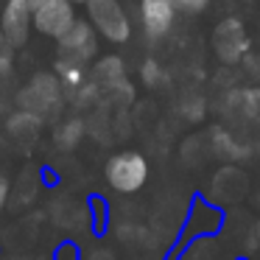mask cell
I'll return each instance as SVG.
<instances>
[{"label": "cell", "instance_id": "6da1fadb", "mask_svg": "<svg viewBox=\"0 0 260 260\" xmlns=\"http://www.w3.org/2000/svg\"><path fill=\"white\" fill-rule=\"evenodd\" d=\"M87 23L109 45H126L132 40V17L120 0H87Z\"/></svg>", "mask_w": 260, "mask_h": 260}, {"label": "cell", "instance_id": "7a4b0ae2", "mask_svg": "<svg viewBox=\"0 0 260 260\" xmlns=\"http://www.w3.org/2000/svg\"><path fill=\"white\" fill-rule=\"evenodd\" d=\"M17 104H20V109H28V112L40 115L42 120L56 118L64 104V87L56 79V73H37L20 90Z\"/></svg>", "mask_w": 260, "mask_h": 260}, {"label": "cell", "instance_id": "3957f363", "mask_svg": "<svg viewBox=\"0 0 260 260\" xmlns=\"http://www.w3.org/2000/svg\"><path fill=\"white\" fill-rule=\"evenodd\" d=\"M56 59L59 64H73V68L87 70V64L98 56V34L84 17H79L62 37L56 40Z\"/></svg>", "mask_w": 260, "mask_h": 260}, {"label": "cell", "instance_id": "277c9868", "mask_svg": "<svg viewBox=\"0 0 260 260\" xmlns=\"http://www.w3.org/2000/svg\"><path fill=\"white\" fill-rule=\"evenodd\" d=\"M104 176L115 193H137L148 182V159L140 151H118L107 159Z\"/></svg>", "mask_w": 260, "mask_h": 260}, {"label": "cell", "instance_id": "5b68a950", "mask_svg": "<svg viewBox=\"0 0 260 260\" xmlns=\"http://www.w3.org/2000/svg\"><path fill=\"white\" fill-rule=\"evenodd\" d=\"M76 20L79 12L70 0H45L37 9H31V28L48 40H59Z\"/></svg>", "mask_w": 260, "mask_h": 260}, {"label": "cell", "instance_id": "8992f818", "mask_svg": "<svg viewBox=\"0 0 260 260\" xmlns=\"http://www.w3.org/2000/svg\"><path fill=\"white\" fill-rule=\"evenodd\" d=\"M90 79L98 84V90L107 92V95L115 98V101H120V92H123V98H129V101H132V95H135L132 84L126 81V62L120 56H115V53L101 56L95 64H92Z\"/></svg>", "mask_w": 260, "mask_h": 260}, {"label": "cell", "instance_id": "52a82bcc", "mask_svg": "<svg viewBox=\"0 0 260 260\" xmlns=\"http://www.w3.org/2000/svg\"><path fill=\"white\" fill-rule=\"evenodd\" d=\"M140 25L148 42H159L171 34L176 20V3L174 0H140Z\"/></svg>", "mask_w": 260, "mask_h": 260}, {"label": "cell", "instance_id": "ba28073f", "mask_svg": "<svg viewBox=\"0 0 260 260\" xmlns=\"http://www.w3.org/2000/svg\"><path fill=\"white\" fill-rule=\"evenodd\" d=\"M0 31L14 48H23L31 37V6L25 0H3L0 6Z\"/></svg>", "mask_w": 260, "mask_h": 260}, {"label": "cell", "instance_id": "9c48e42d", "mask_svg": "<svg viewBox=\"0 0 260 260\" xmlns=\"http://www.w3.org/2000/svg\"><path fill=\"white\" fill-rule=\"evenodd\" d=\"M215 53H218L224 62H238L246 51L249 40H246V31L238 20H224V23L215 28Z\"/></svg>", "mask_w": 260, "mask_h": 260}, {"label": "cell", "instance_id": "30bf717a", "mask_svg": "<svg viewBox=\"0 0 260 260\" xmlns=\"http://www.w3.org/2000/svg\"><path fill=\"white\" fill-rule=\"evenodd\" d=\"M48 213H51V221L59 226V230H84V224L90 221V213H87V207L79 202V199H70V196H59L51 202V207H48Z\"/></svg>", "mask_w": 260, "mask_h": 260}, {"label": "cell", "instance_id": "8fae6325", "mask_svg": "<svg viewBox=\"0 0 260 260\" xmlns=\"http://www.w3.org/2000/svg\"><path fill=\"white\" fill-rule=\"evenodd\" d=\"M42 126H45V120H42L40 115L28 112V109H17V112H12L6 120L9 137L17 140L20 146H31V143L42 135Z\"/></svg>", "mask_w": 260, "mask_h": 260}, {"label": "cell", "instance_id": "7c38bea8", "mask_svg": "<svg viewBox=\"0 0 260 260\" xmlns=\"http://www.w3.org/2000/svg\"><path fill=\"white\" fill-rule=\"evenodd\" d=\"M87 135V120L81 118V115H68V118H62L56 123V129H53V146L59 148V151H73V148H79V143L84 140Z\"/></svg>", "mask_w": 260, "mask_h": 260}, {"label": "cell", "instance_id": "4fadbf2b", "mask_svg": "<svg viewBox=\"0 0 260 260\" xmlns=\"http://www.w3.org/2000/svg\"><path fill=\"white\" fill-rule=\"evenodd\" d=\"M140 81H143L146 87H151V90L162 87V81H165V70H162V64H159L157 59H146V62L140 64Z\"/></svg>", "mask_w": 260, "mask_h": 260}, {"label": "cell", "instance_id": "5bb4252c", "mask_svg": "<svg viewBox=\"0 0 260 260\" xmlns=\"http://www.w3.org/2000/svg\"><path fill=\"white\" fill-rule=\"evenodd\" d=\"M14 51L17 48L6 40V34L0 31V76H9L14 70Z\"/></svg>", "mask_w": 260, "mask_h": 260}, {"label": "cell", "instance_id": "9a60e30c", "mask_svg": "<svg viewBox=\"0 0 260 260\" xmlns=\"http://www.w3.org/2000/svg\"><path fill=\"white\" fill-rule=\"evenodd\" d=\"M174 3H176V12L182 14H202L210 6V0H174Z\"/></svg>", "mask_w": 260, "mask_h": 260}, {"label": "cell", "instance_id": "2e32d148", "mask_svg": "<svg viewBox=\"0 0 260 260\" xmlns=\"http://www.w3.org/2000/svg\"><path fill=\"white\" fill-rule=\"evenodd\" d=\"M9 196H12V182H9V176L3 174V171H0V213L6 210Z\"/></svg>", "mask_w": 260, "mask_h": 260}, {"label": "cell", "instance_id": "e0dca14e", "mask_svg": "<svg viewBox=\"0 0 260 260\" xmlns=\"http://www.w3.org/2000/svg\"><path fill=\"white\" fill-rule=\"evenodd\" d=\"M84 260H115V254L109 252V249H90V252H84Z\"/></svg>", "mask_w": 260, "mask_h": 260}, {"label": "cell", "instance_id": "ac0fdd59", "mask_svg": "<svg viewBox=\"0 0 260 260\" xmlns=\"http://www.w3.org/2000/svg\"><path fill=\"white\" fill-rule=\"evenodd\" d=\"M12 260H45V257H40V254H23V257H12Z\"/></svg>", "mask_w": 260, "mask_h": 260}, {"label": "cell", "instance_id": "d6986e66", "mask_svg": "<svg viewBox=\"0 0 260 260\" xmlns=\"http://www.w3.org/2000/svg\"><path fill=\"white\" fill-rule=\"evenodd\" d=\"M25 3H28L31 9H37V6H40V3H45V0H25Z\"/></svg>", "mask_w": 260, "mask_h": 260}, {"label": "cell", "instance_id": "ffe728a7", "mask_svg": "<svg viewBox=\"0 0 260 260\" xmlns=\"http://www.w3.org/2000/svg\"><path fill=\"white\" fill-rule=\"evenodd\" d=\"M70 3H73V6H84L87 0H70Z\"/></svg>", "mask_w": 260, "mask_h": 260}, {"label": "cell", "instance_id": "44dd1931", "mask_svg": "<svg viewBox=\"0 0 260 260\" xmlns=\"http://www.w3.org/2000/svg\"><path fill=\"white\" fill-rule=\"evenodd\" d=\"M0 151H3V140H0Z\"/></svg>", "mask_w": 260, "mask_h": 260}]
</instances>
